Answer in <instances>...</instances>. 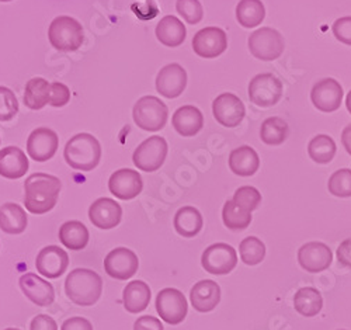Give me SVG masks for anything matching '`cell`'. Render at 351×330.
<instances>
[{
  "label": "cell",
  "mask_w": 351,
  "mask_h": 330,
  "mask_svg": "<svg viewBox=\"0 0 351 330\" xmlns=\"http://www.w3.org/2000/svg\"><path fill=\"white\" fill-rule=\"evenodd\" d=\"M173 128L183 137H194L204 127L202 113L194 106H183L176 110L171 118Z\"/></svg>",
  "instance_id": "cb8c5ba5"
},
{
  "label": "cell",
  "mask_w": 351,
  "mask_h": 330,
  "mask_svg": "<svg viewBox=\"0 0 351 330\" xmlns=\"http://www.w3.org/2000/svg\"><path fill=\"white\" fill-rule=\"evenodd\" d=\"M213 113L221 126L235 128L242 123L245 117V106L237 95L222 93L214 100Z\"/></svg>",
  "instance_id": "4fadbf2b"
},
{
  "label": "cell",
  "mask_w": 351,
  "mask_h": 330,
  "mask_svg": "<svg viewBox=\"0 0 351 330\" xmlns=\"http://www.w3.org/2000/svg\"><path fill=\"white\" fill-rule=\"evenodd\" d=\"M138 256L127 248H117L104 259L106 273L115 280H128L134 277L138 272Z\"/></svg>",
  "instance_id": "8fae6325"
},
{
  "label": "cell",
  "mask_w": 351,
  "mask_h": 330,
  "mask_svg": "<svg viewBox=\"0 0 351 330\" xmlns=\"http://www.w3.org/2000/svg\"><path fill=\"white\" fill-rule=\"evenodd\" d=\"M108 189L120 200H132L141 194L143 189L142 177L132 169H121L111 174L108 180Z\"/></svg>",
  "instance_id": "e0dca14e"
},
{
  "label": "cell",
  "mask_w": 351,
  "mask_h": 330,
  "mask_svg": "<svg viewBox=\"0 0 351 330\" xmlns=\"http://www.w3.org/2000/svg\"><path fill=\"white\" fill-rule=\"evenodd\" d=\"M308 154L313 162L326 165L336 155V143L329 135H317L309 142Z\"/></svg>",
  "instance_id": "836d02e7"
},
{
  "label": "cell",
  "mask_w": 351,
  "mask_h": 330,
  "mask_svg": "<svg viewBox=\"0 0 351 330\" xmlns=\"http://www.w3.org/2000/svg\"><path fill=\"white\" fill-rule=\"evenodd\" d=\"M202 217L194 207L180 208L174 217V229L184 237H194L202 229Z\"/></svg>",
  "instance_id": "f546056e"
},
{
  "label": "cell",
  "mask_w": 351,
  "mask_h": 330,
  "mask_svg": "<svg viewBox=\"0 0 351 330\" xmlns=\"http://www.w3.org/2000/svg\"><path fill=\"white\" fill-rule=\"evenodd\" d=\"M311 99L313 106L320 111H336L341 106L343 87L335 79H324L313 86Z\"/></svg>",
  "instance_id": "2e32d148"
},
{
  "label": "cell",
  "mask_w": 351,
  "mask_h": 330,
  "mask_svg": "<svg viewBox=\"0 0 351 330\" xmlns=\"http://www.w3.org/2000/svg\"><path fill=\"white\" fill-rule=\"evenodd\" d=\"M60 241L73 252L82 250L89 244V231L79 221L65 222L60 229Z\"/></svg>",
  "instance_id": "4dcf8cb0"
},
{
  "label": "cell",
  "mask_w": 351,
  "mask_h": 330,
  "mask_svg": "<svg viewBox=\"0 0 351 330\" xmlns=\"http://www.w3.org/2000/svg\"><path fill=\"white\" fill-rule=\"evenodd\" d=\"M186 36L184 24L176 16H165L156 25V37L166 47L176 48L182 45Z\"/></svg>",
  "instance_id": "d4e9b609"
},
{
  "label": "cell",
  "mask_w": 351,
  "mask_h": 330,
  "mask_svg": "<svg viewBox=\"0 0 351 330\" xmlns=\"http://www.w3.org/2000/svg\"><path fill=\"white\" fill-rule=\"evenodd\" d=\"M328 189L332 196L341 198L351 197V170L340 169L335 172L329 178Z\"/></svg>",
  "instance_id": "74e56055"
},
{
  "label": "cell",
  "mask_w": 351,
  "mask_h": 330,
  "mask_svg": "<svg viewBox=\"0 0 351 330\" xmlns=\"http://www.w3.org/2000/svg\"><path fill=\"white\" fill-rule=\"evenodd\" d=\"M156 309L160 319L166 323L179 325L187 316L189 304L182 291L176 288H165L158 294Z\"/></svg>",
  "instance_id": "9c48e42d"
},
{
  "label": "cell",
  "mask_w": 351,
  "mask_h": 330,
  "mask_svg": "<svg viewBox=\"0 0 351 330\" xmlns=\"http://www.w3.org/2000/svg\"><path fill=\"white\" fill-rule=\"evenodd\" d=\"M27 224V214L19 204L6 202L0 207V229L3 232L10 235L23 233Z\"/></svg>",
  "instance_id": "4316f807"
},
{
  "label": "cell",
  "mask_w": 351,
  "mask_h": 330,
  "mask_svg": "<svg viewBox=\"0 0 351 330\" xmlns=\"http://www.w3.org/2000/svg\"><path fill=\"white\" fill-rule=\"evenodd\" d=\"M30 167L25 154L17 146H8L0 151V176L10 180L23 177Z\"/></svg>",
  "instance_id": "603a6c76"
},
{
  "label": "cell",
  "mask_w": 351,
  "mask_h": 330,
  "mask_svg": "<svg viewBox=\"0 0 351 330\" xmlns=\"http://www.w3.org/2000/svg\"><path fill=\"white\" fill-rule=\"evenodd\" d=\"M123 303L128 312L139 314L148 308L151 303V288L143 281L130 283L123 295Z\"/></svg>",
  "instance_id": "83f0119b"
},
{
  "label": "cell",
  "mask_w": 351,
  "mask_h": 330,
  "mask_svg": "<svg viewBox=\"0 0 351 330\" xmlns=\"http://www.w3.org/2000/svg\"><path fill=\"white\" fill-rule=\"evenodd\" d=\"M71 100V90L66 84L61 82L51 83V99L49 104L52 107H64Z\"/></svg>",
  "instance_id": "b9f144b4"
},
{
  "label": "cell",
  "mask_w": 351,
  "mask_h": 330,
  "mask_svg": "<svg viewBox=\"0 0 351 330\" xmlns=\"http://www.w3.org/2000/svg\"><path fill=\"white\" fill-rule=\"evenodd\" d=\"M340 330H344V329H340Z\"/></svg>",
  "instance_id": "f5cc1de1"
},
{
  "label": "cell",
  "mask_w": 351,
  "mask_h": 330,
  "mask_svg": "<svg viewBox=\"0 0 351 330\" xmlns=\"http://www.w3.org/2000/svg\"><path fill=\"white\" fill-rule=\"evenodd\" d=\"M239 252H241V259L245 264L256 266L265 259L266 246L260 241V239L254 236H249L245 239V241H242L239 246Z\"/></svg>",
  "instance_id": "8d00e7d4"
},
{
  "label": "cell",
  "mask_w": 351,
  "mask_h": 330,
  "mask_svg": "<svg viewBox=\"0 0 351 330\" xmlns=\"http://www.w3.org/2000/svg\"><path fill=\"white\" fill-rule=\"evenodd\" d=\"M346 106H347V110L350 111V114H351V90H350V93L347 95V99H346Z\"/></svg>",
  "instance_id": "681fc988"
},
{
  "label": "cell",
  "mask_w": 351,
  "mask_h": 330,
  "mask_svg": "<svg viewBox=\"0 0 351 330\" xmlns=\"http://www.w3.org/2000/svg\"><path fill=\"white\" fill-rule=\"evenodd\" d=\"M176 9L189 24H198L204 16L202 6L198 0H178Z\"/></svg>",
  "instance_id": "60d3db41"
},
{
  "label": "cell",
  "mask_w": 351,
  "mask_h": 330,
  "mask_svg": "<svg viewBox=\"0 0 351 330\" xmlns=\"http://www.w3.org/2000/svg\"><path fill=\"white\" fill-rule=\"evenodd\" d=\"M64 156L66 163L82 172L93 170L101 158V146L92 134H77L66 143Z\"/></svg>",
  "instance_id": "3957f363"
},
{
  "label": "cell",
  "mask_w": 351,
  "mask_h": 330,
  "mask_svg": "<svg viewBox=\"0 0 351 330\" xmlns=\"http://www.w3.org/2000/svg\"><path fill=\"white\" fill-rule=\"evenodd\" d=\"M69 256L60 246H47L44 248L36 260V267L38 273L48 279L61 277L68 268Z\"/></svg>",
  "instance_id": "d6986e66"
},
{
  "label": "cell",
  "mask_w": 351,
  "mask_h": 330,
  "mask_svg": "<svg viewBox=\"0 0 351 330\" xmlns=\"http://www.w3.org/2000/svg\"><path fill=\"white\" fill-rule=\"evenodd\" d=\"M266 10L260 0H241L237 8V19L245 28H253L265 20Z\"/></svg>",
  "instance_id": "d6a6232c"
},
{
  "label": "cell",
  "mask_w": 351,
  "mask_h": 330,
  "mask_svg": "<svg viewBox=\"0 0 351 330\" xmlns=\"http://www.w3.org/2000/svg\"><path fill=\"white\" fill-rule=\"evenodd\" d=\"M260 137L267 145H281L288 137V124L280 117H270L261 124Z\"/></svg>",
  "instance_id": "d590c367"
},
{
  "label": "cell",
  "mask_w": 351,
  "mask_h": 330,
  "mask_svg": "<svg viewBox=\"0 0 351 330\" xmlns=\"http://www.w3.org/2000/svg\"><path fill=\"white\" fill-rule=\"evenodd\" d=\"M228 48V37L218 27H206L193 38V49L201 58H217Z\"/></svg>",
  "instance_id": "7c38bea8"
},
{
  "label": "cell",
  "mask_w": 351,
  "mask_h": 330,
  "mask_svg": "<svg viewBox=\"0 0 351 330\" xmlns=\"http://www.w3.org/2000/svg\"><path fill=\"white\" fill-rule=\"evenodd\" d=\"M229 167L238 176H253L260 167L258 155L250 146H239L230 152Z\"/></svg>",
  "instance_id": "484cf974"
},
{
  "label": "cell",
  "mask_w": 351,
  "mask_h": 330,
  "mask_svg": "<svg viewBox=\"0 0 351 330\" xmlns=\"http://www.w3.org/2000/svg\"><path fill=\"white\" fill-rule=\"evenodd\" d=\"M333 260L330 248L322 242H309L298 252V261L308 273H320L329 268Z\"/></svg>",
  "instance_id": "ac0fdd59"
},
{
  "label": "cell",
  "mask_w": 351,
  "mask_h": 330,
  "mask_svg": "<svg viewBox=\"0 0 351 330\" xmlns=\"http://www.w3.org/2000/svg\"><path fill=\"white\" fill-rule=\"evenodd\" d=\"M233 201H235V204L239 205L241 208L252 213L260 205L261 194L258 193L257 189H254L252 186H243V187H241L235 191V196H233Z\"/></svg>",
  "instance_id": "ab89813d"
},
{
  "label": "cell",
  "mask_w": 351,
  "mask_h": 330,
  "mask_svg": "<svg viewBox=\"0 0 351 330\" xmlns=\"http://www.w3.org/2000/svg\"><path fill=\"white\" fill-rule=\"evenodd\" d=\"M222 220L228 229L232 231H243L252 222V213L241 208L235 204V201H226L222 211Z\"/></svg>",
  "instance_id": "e575fe53"
},
{
  "label": "cell",
  "mask_w": 351,
  "mask_h": 330,
  "mask_svg": "<svg viewBox=\"0 0 351 330\" xmlns=\"http://www.w3.org/2000/svg\"><path fill=\"white\" fill-rule=\"evenodd\" d=\"M48 38L55 49L61 52H73L83 44V27L77 20L69 16H60L51 23Z\"/></svg>",
  "instance_id": "277c9868"
},
{
  "label": "cell",
  "mask_w": 351,
  "mask_h": 330,
  "mask_svg": "<svg viewBox=\"0 0 351 330\" xmlns=\"http://www.w3.org/2000/svg\"><path fill=\"white\" fill-rule=\"evenodd\" d=\"M249 49L260 61H274L284 52V38L274 28H258L249 37Z\"/></svg>",
  "instance_id": "8992f818"
},
{
  "label": "cell",
  "mask_w": 351,
  "mask_h": 330,
  "mask_svg": "<svg viewBox=\"0 0 351 330\" xmlns=\"http://www.w3.org/2000/svg\"><path fill=\"white\" fill-rule=\"evenodd\" d=\"M19 113V102L10 89L0 86V121H10Z\"/></svg>",
  "instance_id": "f35d334b"
},
{
  "label": "cell",
  "mask_w": 351,
  "mask_h": 330,
  "mask_svg": "<svg viewBox=\"0 0 351 330\" xmlns=\"http://www.w3.org/2000/svg\"><path fill=\"white\" fill-rule=\"evenodd\" d=\"M167 156V142L162 137H151L145 139L134 152V165L142 172H156L165 163Z\"/></svg>",
  "instance_id": "52a82bcc"
},
{
  "label": "cell",
  "mask_w": 351,
  "mask_h": 330,
  "mask_svg": "<svg viewBox=\"0 0 351 330\" xmlns=\"http://www.w3.org/2000/svg\"><path fill=\"white\" fill-rule=\"evenodd\" d=\"M30 330H58V325L48 315H37L32 320Z\"/></svg>",
  "instance_id": "f6af8a7d"
},
{
  "label": "cell",
  "mask_w": 351,
  "mask_h": 330,
  "mask_svg": "<svg viewBox=\"0 0 351 330\" xmlns=\"http://www.w3.org/2000/svg\"><path fill=\"white\" fill-rule=\"evenodd\" d=\"M123 208L111 198H99L89 208V220L99 229H112L121 222Z\"/></svg>",
  "instance_id": "ffe728a7"
},
{
  "label": "cell",
  "mask_w": 351,
  "mask_h": 330,
  "mask_svg": "<svg viewBox=\"0 0 351 330\" xmlns=\"http://www.w3.org/2000/svg\"><path fill=\"white\" fill-rule=\"evenodd\" d=\"M337 259L339 263L351 268V239H347V241L340 244L337 249Z\"/></svg>",
  "instance_id": "7dc6e473"
},
{
  "label": "cell",
  "mask_w": 351,
  "mask_h": 330,
  "mask_svg": "<svg viewBox=\"0 0 351 330\" xmlns=\"http://www.w3.org/2000/svg\"><path fill=\"white\" fill-rule=\"evenodd\" d=\"M65 291L76 305L92 307L101 296L103 280L93 270L76 268L66 277Z\"/></svg>",
  "instance_id": "7a4b0ae2"
},
{
  "label": "cell",
  "mask_w": 351,
  "mask_h": 330,
  "mask_svg": "<svg viewBox=\"0 0 351 330\" xmlns=\"http://www.w3.org/2000/svg\"><path fill=\"white\" fill-rule=\"evenodd\" d=\"M282 96V83L273 73H260L249 83V99L258 107L276 106Z\"/></svg>",
  "instance_id": "ba28073f"
},
{
  "label": "cell",
  "mask_w": 351,
  "mask_h": 330,
  "mask_svg": "<svg viewBox=\"0 0 351 330\" xmlns=\"http://www.w3.org/2000/svg\"><path fill=\"white\" fill-rule=\"evenodd\" d=\"M341 142L346 148V151L351 155V124L347 126L341 132Z\"/></svg>",
  "instance_id": "c3c4849f"
},
{
  "label": "cell",
  "mask_w": 351,
  "mask_h": 330,
  "mask_svg": "<svg viewBox=\"0 0 351 330\" xmlns=\"http://www.w3.org/2000/svg\"><path fill=\"white\" fill-rule=\"evenodd\" d=\"M0 2H12V0H0Z\"/></svg>",
  "instance_id": "816d5d0a"
},
{
  "label": "cell",
  "mask_w": 351,
  "mask_h": 330,
  "mask_svg": "<svg viewBox=\"0 0 351 330\" xmlns=\"http://www.w3.org/2000/svg\"><path fill=\"white\" fill-rule=\"evenodd\" d=\"M20 288L32 303L43 308L49 307L55 299L53 287L33 273H27L20 277Z\"/></svg>",
  "instance_id": "44dd1931"
},
{
  "label": "cell",
  "mask_w": 351,
  "mask_h": 330,
  "mask_svg": "<svg viewBox=\"0 0 351 330\" xmlns=\"http://www.w3.org/2000/svg\"><path fill=\"white\" fill-rule=\"evenodd\" d=\"M51 99V83L43 78L28 80L24 89V104L32 110L44 108Z\"/></svg>",
  "instance_id": "f1b7e54d"
},
{
  "label": "cell",
  "mask_w": 351,
  "mask_h": 330,
  "mask_svg": "<svg viewBox=\"0 0 351 330\" xmlns=\"http://www.w3.org/2000/svg\"><path fill=\"white\" fill-rule=\"evenodd\" d=\"M134 330H163V325L154 316H141L136 319Z\"/></svg>",
  "instance_id": "ee69618b"
},
{
  "label": "cell",
  "mask_w": 351,
  "mask_h": 330,
  "mask_svg": "<svg viewBox=\"0 0 351 330\" xmlns=\"http://www.w3.org/2000/svg\"><path fill=\"white\" fill-rule=\"evenodd\" d=\"M335 37L347 45H351V17H341L333 24Z\"/></svg>",
  "instance_id": "7bdbcfd3"
},
{
  "label": "cell",
  "mask_w": 351,
  "mask_h": 330,
  "mask_svg": "<svg viewBox=\"0 0 351 330\" xmlns=\"http://www.w3.org/2000/svg\"><path fill=\"white\" fill-rule=\"evenodd\" d=\"M132 117L138 128L155 132L166 126L169 108L160 99L145 96L135 103Z\"/></svg>",
  "instance_id": "5b68a950"
},
{
  "label": "cell",
  "mask_w": 351,
  "mask_h": 330,
  "mask_svg": "<svg viewBox=\"0 0 351 330\" xmlns=\"http://www.w3.org/2000/svg\"><path fill=\"white\" fill-rule=\"evenodd\" d=\"M60 178L47 174L34 173L25 180L24 205L32 214H45L56 205L61 191Z\"/></svg>",
  "instance_id": "6da1fadb"
},
{
  "label": "cell",
  "mask_w": 351,
  "mask_h": 330,
  "mask_svg": "<svg viewBox=\"0 0 351 330\" xmlns=\"http://www.w3.org/2000/svg\"><path fill=\"white\" fill-rule=\"evenodd\" d=\"M6 330H20V329H13V327H9V329H6Z\"/></svg>",
  "instance_id": "f907efd6"
},
{
  "label": "cell",
  "mask_w": 351,
  "mask_h": 330,
  "mask_svg": "<svg viewBox=\"0 0 351 330\" xmlns=\"http://www.w3.org/2000/svg\"><path fill=\"white\" fill-rule=\"evenodd\" d=\"M201 263L210 274L225 276L237 267L238 255L235 249L226 244H215L202 253Z\"/></svg>",
  "instance_id": "30bf717a"
},
{
  "label": "cell",
  "mask_w": 351,
  "mask_h": 330,
  "mask_svg": "<svg viewBox=\"0 0 351 330\" xmlns=\"http://www.w3.org/2000/svg\"><path fill=\"white\" fill-rule=\"evenodd\" d=\"M187 86V72L179 64H170L160 69L156 78L158 93L166 99L179 97Z\"/></svg>",
  "instance_id": "9a60e30c"
},
{
  "label": "cell",
  "mask_w": 351,
  "mask_h": 330,
  "mask_svg": "<svg viewBox=\"0 0 351 330\" xmlns=\"http://www.w3.org/2000/svg\"><path fill=\"white\" fill-rule=\"evenodd\" d=\"M294 307L298 314L305 318L316 316L322 307H324V298L320 292L313 287H304L297 291L294 296Z\"/></svg>",
  "instance_id": "1f68e13d"
},
{
  "label": "cell",
  "mask_w": 351,
  "mask_h": 330,
  "mask_svg": "<svg viewBox=\"0 0 351 330\" xmlns=\"http://www.w3.org/2000/svg\"><path fill=\"white\" fill-rule=\"evenodd\" d=\"M61 330H93V325L87 319H84V318L76 316V318L66 319L62 323V329Z\"/></svg>",
  "instance_id": "bcb514c9"
},
{
  "label": "cell",
  "mask_w": 351,
  "mask_h": 330,
  "mask_svg": "<svg viewBox=\"0 0 351 330\" xmlns=\"http://www.w3.org/2000/svg\"><path fill=\"white\" fill-rule=\"evenodd\" d=\"M190 299L195 311L211 312L221 301V288L213 280H202L193 287Z\"/></svg>",
  "instance_id": "7402d4cb"
},
{
  "label": "cell",
  "mask_w": 351,
  "mask_h": 330,
  "mask_svg": "<svg viewBox=\"0 0 351 330\" xmlns=\"http://www.w3.org/2000/svg\"><path fill=\"white\" fill-rule=\"evenodd\" d=\"M60 139L55 131L41 127L34 130L27 139V152L36 162L49 161L58 151Z\"/></svg>",
  "instance_id": "5bb4252c"
}]
</instances>
